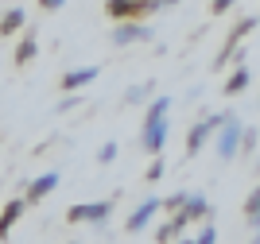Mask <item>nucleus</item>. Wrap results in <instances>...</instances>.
<instances>
[{
	"label": "nucleus",
	"mask_w": 260,
	"mask_h": 244,
	"mask_svg": "<svg viewBox=\"0 0 260 244\" xmlns=\"http://www.w3.org/2000/svg\"><path fill=\"white\" fill-rule=\"evenodd\" d=\"M159 175H163V159H155V163H152V170H148V179L155 182V179H159Z\"/></svg>",
	"instance_id": "nucleus-19"
},
{
	"label": "nucleus",
	"mask_w": 260,
	"mask_h": 244,
	"mask_svg": "<svg viewBox=\"0 0 260 244\" xmlns=\"http://www.w3.org/2000/svg\"><path fill=\"white\" fill-rule=\"evenodd\" d=\"M43 8H62V0H43Z\"/></svg>",
	"instance_id": "nucleus-21"
},
{
	"label": "nucleus",
	"mask_w": 260,
	"mask_h": 244,
	"mask_svg": "<svg viewBox=\"0 0 260 244\" xmlns=\"http://www.w3.org/2000/svg\"><path fill=\"white\" fill-rule=\"evenodd\" d=\"M183 213H186V221H194V217H206V213H210V202L202 198V194H194V198H186Z\"/></svg>",
	"instance_id": "nucleus-9"
},
{
	"label": "nucleus",
	"mask_w": 260,
	"mask_h": 244,
	"mask_svg": "<svg viewBox=\"0 0 260 244\" xmlns=\"http://www.w3.org/2000/svg\"><path fill=\"white\" fill-rule=\"evenodd\" d=\"M214 240H217V233H214V229H202V236H198L194 244H214Z\"/></svg>",
	"instance_id": "nucleus-17"
},
{
	"label": "nucleus",
	"mask_w": 260,
	"mask_h": 244,
	"mask_svg": "<svg viewBox=\"0 0 260 244\" xmlns=\"http://www.w3.org/2000/svg\"><path fill=\"white\" fill-rule=\"evenodd\" d=\"M148 89H152V85H136V89H128V105L144 101V97H148Z\"/></svg>",
	"instance_id": "nucleus-16"
},
{
	"label": "nucleus",
	"mask_w": 260,
	"mask_h": 244,
	"mask_svg": "<svg viewBox=\"0 0 260 244\" xmlns=\"http://www.w3.org/2000/svg\"><path fill=\"white\" fill-rule=\"evenodd\" d=\"M113 213V202H82V205H70V221H105Z\"/></svg>",
	"instance_id": "nucleus-2"
},
{
	"label": "nucleus",
	"mask_w": 260,
	"mask_h": 244,
	"mask_svg": "<svg viewBox=\"0 0 260 244\" xmlns=\"http://www.w3.org/2000/svg\"><path fill=\"white\" fill-rule=\"evenodd\" d=\"M20 217H23V202H8L4 205V213H0V236H8V229L20 221Z\"/></svg>",
	"instance_id": "nucleus-7"
},
{
	"label": "nucleus",
	"mask_w": 260,
	"mask_h": 244,
	"mask_svg": "<svg viewBox=\"0 0 260 244\" xmlns=\"http://www.w3.org/2000/svg\"><path fill=\"white\" fill-rule=\"evenodd\" d=\"M35 54V39H23V47H20V54H16V62H27Z\"/></svg>",
	"instance_id": "nucleus-15"
},
{
	"label": "nucleus",
	"mask_w": 260,
	"mask_h": 244,
	"mask_svg": "<svg viewBox=\"0 0 260 244\" xmlns=\"http://www.w3.org/2000/svg\"><path fill=\"white\" fill-rule=\"evenodd\" d=\"M20 23H23V12H20V8H16V12H4V20H0V31L12 35L16 27H20Z\"/></svg>",
	"instance_id": "nucleus-11"
},
{
	"label": "nucleus",
	"mask_w": 260,
	"mask_h": 244,
	"mask_svg": "<svg viewBox=\"0 0 260 244\" xmlns=\"http://www.w3.org/2000/svg\"><path fill=\"white\" fill-rule=\"evenodd\" d=\"M167 113H171V97L152 101V109H148V124H144V136H140V144L148 151L163 148V136H167Z\"/></svg>",
	"instance_id": "nucleus-1"
},
{
	"label": "nucleus",
	"mask_w": 260,
	"mask_h": 244,
	"mask_svg": "<svg viewBox=\"0 0 260 244\" xmlns=\"http://www.w3.org/2000/svg\"><path fill=\"white\" fill-rule=\"evenodd\" d=\"M93 78H98V70H93V66H86V70H70V74L62 78V89H78V85H89Z\"/></svg>",
	"instance_id": "nucleus-8"
},
{
	"label": "nucleus",
	"mask_w": 260,
	"mask_h": 244,
	"mask_svg": "<svg viewBox=\"0 0 260 244\" xmlns=\"http://www.w3.org/2000/svg\"><path fill=\"white\" fill-rule=\"evenodd\" d=\"M217 124H225V117H210V120H202V124H194V128H190V136H186V151L198 155V148L210 140V132H214Z\"/></svg>",
	"instance_id": "nucleus-4"
},
{
	"label": "nucleus",
	"mask_w": 260,
	"mask_h": 244,
	"mask_svg": "<svg viewBox=\"0 0 260 244\" xmlns=\"http://www.w3.org/2000/svg\"><path fill=\"white\" fill-rule=\"evenodd\" d=\"M245 85H249V74H245V70H237V74L229 78V93H237V89H245Z\"/></svg>",
	"instance_id": "nucleus-13"
},
{
	"label": "nucleus",
	"mask_w": 260,
	"mask_h": 244,
	"mask_svg": "<svg viewBox=\"0 0 260 244\" xmlns=\"http://www.w3.org/2000/svg\"><path fill=\"white\" fill-rule=\"evenodd\" d=\"M237 148H241V124L225 117V124H221V140H217V155H221V159H233Z\"/></svg>",
	"instance_id": "nucleus-3"
},
{
	"label": "nucleus",
	"mask_w": 260,
	"mask_h": 244,
	"mask_svg": "<svg viewBox=\"0 0 260 244\" xmlns=\"http://www.w3.org/2000/svg\"><path fill=\"white\" fill-rule=\"evenodd\" d=\"M136 39H148V31H144V27H136V23H124V27L113 35V43H120V47H124V43H136Z\"/></svg>",
	"instance_id": "nucleus-10"
},
{
	"label": "nucleus",
	"mask_w": 260,
	"mask_h": 244,
	"mask_svg": "<svg viewBox=\"0 0 260 244\" xmlns=\"http://www.w3.org/2000/svg\"><path fill=\"white\" fill-rule=\"evenodd\" d=\"M159 198H148V202H144L140 205V210H136V213H132V217H128V233H140V229H144V225H148V221H152V213L155 210H159Z\"/></svg>",
	"instance_id": "nucleus-5"
},
{
	"label": "nucleus",
	"mask_w": 260,
	"mask_h": 244,
	"mask_svg": "<svg viewBox=\"0 0 260 244\" xmlns=\"http://www.w3.org/2000/svg\"><path fill=\"white\" fill-rule=\"evenodd\" d=\"M54 186H58V175H54V170H47L43 179H35V182H31V190H27V198H31V202H39V198H43V194H51Z\"/></svg>",
	"instance_id": "nucleus-6"
},
{
	"label": "nucleus",
	"mask_w": 260,
	"mask_h": 244,
	"mask_svg": "<svg viewBox=\"0 0 260 244\" xmlns=\"http://www.w3.org/2000/svg\"><path fill=\"white\" fill-rule=\"evenodd\" d=\"M252 244H260V236H256V240H252Z\"/></svg>",
	"instance_id": "nucleus-24"
},
{
	"label": "nucleus",
	"mask_w": 260,
	"mask_h": 244,
	"mask_svg": "<svg viewBox=\"0 0 260 244\" xmlns=\"http://www.w3.org/2000/svg\"><path fill=\"white\" fill-rule=\"evenodd\" d=\"M252 225H256V229H260V210H256V217H252Z\"/></svg>",
	"instance_id": "nucleus-22"
},
{
	"label": "nucleus",
	"mask_w": 260,
	"mask_h": 244,
	"mask_svg": "<svg viewBox=\"0 0 260 244\" xmlns=\"http://www.w3.org/2000/svg\"><path fill=\"white\" fill-rule=\"evenodd\" d=\"M256 210H260V190H256V194H252V198H249V221H252V217H256Z\"/></svg>",
	"instance_id": "nucleus-18"
},
{
	"label": "nucleus",
	"mask_w": 260,
	"mask_h": 244,
	"mask_svg": "<svg viewBox=\"0 0 260 244\" xmlns=\"http://www.w3.org/2000/svg\"><path fill=\"white\" fill-rule=\"evenodd\" d=\"M229 4H233V0H214V12H225Z\"/></svg>",
	"instance_id": "nucleus-20"
},
{
	"label": "nucleus",
	"mask_w": 260,
	"mask_h": 244,
	"mask_svg": "<svg viewBox=\"0 0 260 244\" xmlns=\"http://www.w3.org/2000/svg\"><path fill=\"white\" fill-rule=\"evenodd\" d=\"M175 244H190V240H175Z\"/></svg>",
	"instance_id": "nucleus-23"
},
{
	"label": "nucleus",
	"mask_w": 260,
	"mask_h": 244,
	"mask_svg": "<svg viewBox=\"0 0 260 244\" xmlns=\"http://www.w3.org/2000/svg\"><path fill=\"white\" fill-rule=\"evenodd\" d=\"M132 8H136V0H109V12H113V16H128Z\"/></svg>",
	"instance_id": "nucleus-12"
},
{
	"label": "nucleus",
	"mask_w": 260,
	"mask_h": 244,
	"mask_svg": "<svg viewBox=\"0 0 260 244\" xmlns=\"http://www.w3.org/2000/svg\"><path fill=\"white\" fill-rule=\"evenodd\" d=\"M113 159H117V144H113V140H109L105 148L98 151V163H113Z\"/></svg>",
	"instance_id": "nucleus-14"
}]
</instances>
